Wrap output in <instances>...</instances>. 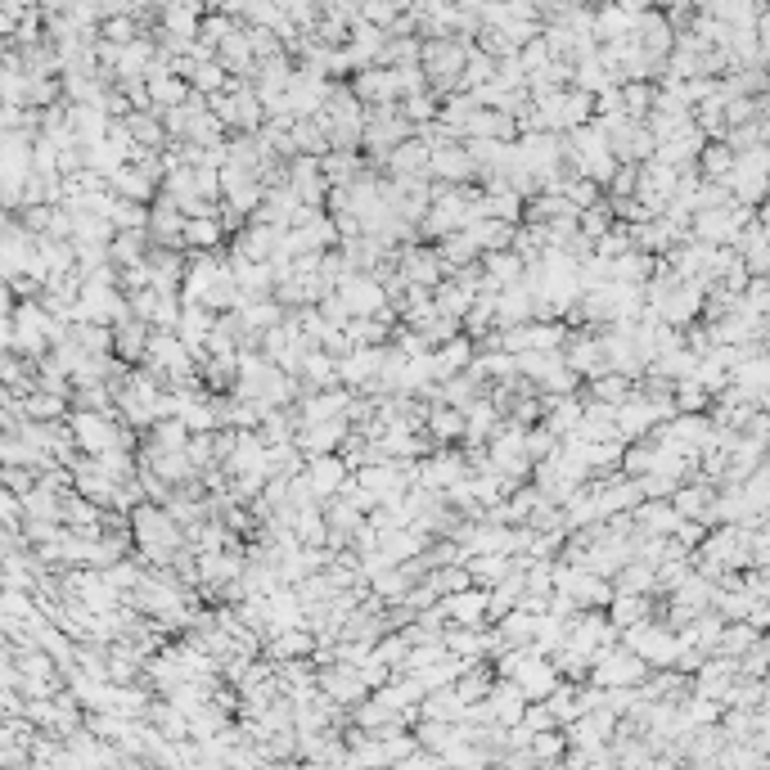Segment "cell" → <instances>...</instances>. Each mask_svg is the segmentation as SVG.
Segmentation results:
<instances>
[{
	"mask_svg": "<svg viewBox=\"0 0 770 770\" xmlns=\"http://www.w3.org/2000/svg\"><path fill=\"white\" fill-rule=\"evenodd\" d=\"M640 613H644V604H640L635 595H617V599H613V622H617V626L640 622Z\"/></svg>",
	"mask_w": 770,
	"mask_h": 770,
	"instance_id": "cell-39",
	"label": "cell"
},
{
	"mask_svg": "<svg viewBox=\"0 0 770 770\" xmlns=\"http://www.w3.org/2000/svg\"><path fill=\"white\" fill-rule=\"evenodd\" d=\"M109 262L131 271V266H145L149 262V230H122L109 248Z\"/></svg>",
	"mask_w": 770,
	"mask_h": 770,
	"instance_id": "cell-22",
	"label": "cell"
},
{
	"mask_svg": "<svg viewBox=\"0 0 770 770\" xmlns=\"http://www.w3.org/2000/svg\"><path fill=\"white\" fill-rule=\"evenodd\" d=\"M428 176H437V181H469V176H478V167H473V158L464 145H446V149H433Z\"/></svg>",
	"mask_w": 770,
	"mask_h": 770,
	"instance_id": "cell-20",
	"label": "cell"
},
{
	"mask_svg": "<svg viewBox=\"0 0 770 770\" xmlns=\"http://www.w3.org/2000/svg\"><path fill=\"white\" fill-rule=\"evenodd\" d=\"M604 226H608V221H604V208L581 212V235H586V239H599V235H604Z\"/></svg>",
	"mask_w": 770,
	"mask_h": 770,
	"instance_id": "cell-41",
	"label": "cell"
},
{
	"mask_svg": "<svg viewBox=\"0 0 770 770\" xmlns=\"http://www.w3.org/2000/svg\"><path fill=\"white\" fill-rule=\"evenodd\" d=\"M442 613L451 617L455 626H464V631H482V626L491 622V590L473 586V590H460V595H446Z\"/></svg>",
	"mask_w": 770,
	"mask_h": 770,
	"instance_id": "cell-4",
	"label": "cell"
},
{
	"mask_svg": "<svg viewBox=\"0 0 770 770\" xmlns=\"http://www.w3.org/2000/svg\"><path fill=\"white\" fill-rule=\"evenodd\" d=\"M644 424H653V410L644 406V401H626V406H617V433L635 437Z\"/></svg>",
	"mask_w": 770,
	"mask_h": 770,
	"instance_id": "cell-35",
	"label": "cell"
},
{
	"mask_svg": "<svg viewBox=\"0 0 770 770\" xmlns=\"http://www.w3.org/2000/svg\"><path fill=\"white\" fill-rule=\"evenodd\" d=\"M496 419H500V406H496V401H491V397H482L478 406L469 410V433H464V437H469V442L478 446L482 437H487V433H496V428H500Z\"/></svg>",
	"mask_w": 770,
	"mask_h": 770,
	"instance_id": "cell-33",
	"label": "cell"
},
{
	"mask_svg": "<svg viewBox=\"0 0 770 770\" xmlns=\"http://www.w3.org/2000/svg\"><path fill=\"white\" fill-rule=\"evenodd\" d=\"M127 131H131V140H136L140 149H154V154L167 145V127H163V113H158V109L131 113V118H127Z\"/></svg>",
	"mask_w": 770,
	"mask_h": 770,
	"instance_id": "cell-23",
	"label": "cell"
},
{
	"mask_svg": "<svg viewBox=\"0 0 770 770\" xmlns=\"http://www.w3.org/2000/svg\"><path fill=\"white\" fill-rule=\"evenodd\" d=\"M149 433H154V442H149L154 451H190V442H194V433L181 419H158Z\"/></svg>",
	"mask_w": 770,
	"mask_h": 770,
	"instance_id": "cell-28",
	"label": "cell"
},
{
	"mask_svg": "<svg viewBox=\"0 0 770 770\" xmlns=\"http://www.w3.org/2000/svg\"><path fill=\"white\" fill-rule=\"evenodd\" d=\"M307 482L320 500H334L352 482V469L343 464V455H316V460H307Z\"/></svg>",
	"mask_w": 770,
	"mask_h": 770,
	"instance_id": "cell-10",
	"label": "cell"
},
{
	"mask_svg": "<svg viewBox=\"0 0 770 770\" xmlns=\"http://www.w3.org/2000/svg\"><path fill=\"white\" fill-rule=\"evenodd\" d=\"M320 689H325V698L338 707H361L365 698H370V685H365L361 667H347V662H329L325 676H320Z\"/></svg>",
	"mask_w": 770,
	"mask_h": 770,
	"instance_id": "cell-3",
	"label": "cell"
},
{
	"mask_svg": "<svg viewBox=\"0 0 770 770\" xmlns=\"http://www.w3.org/2000/svg\"><path fill=\"white\" fill-rule=\"evenodd\" d=\"M473 478V469H469V460L464 455H455V451H442V455H433V460H424L419 464V482H424L428 491H455L460 482H469Z\"/></svg>",
	"mask_w": 770,
	"mask_h": 770,
	"instance_id": "cell-8",
	"label": "cell"
},
{
	"mask_svg": "<svg viewBox=\"0 0 770 770\" xmlns=\"http://www.w3.org/2000/svg\"><path fill=\"white\" fill-rule=\"evenodd\" d=\"M442 253H433V248H401L397 257V275L410 284V289H437L442 284Z\"/></svg>",
	"mask_w": 770,
	"mask_h": 770,
	"instance_id": "cell-5",
	"label": "cell"
},
{
	"mask_svg": "<svg viewBox=\"0 0 770 770\" xmlns=\"http://www.w3.org/2000/svg\"><path fill=\"white\" fill-rule=\"evenodd\" d=\"M73 343L86 356H113V329L109 325H73Z\"/></svg>",
	"mask_w": 770,
	"mask_h": 770,
	"instance_id": "cell-32",
	"label": "cell"
},
{
	"mask_svg": "<svg viewBox=\"0 0 770 770\" xmlns=\"http://www.w3.org/2000/svg\"><path fill=\"white\" fill-rule=\"evenodd\" d=\"M302 379H307L311 392H329V383L338 379V361L329 352H311L307 365H302Z\"/></svg>",
	"mask_w": 770,
	"mask_h": 770,
	"instance_id": "cell-30",
	"label": "cell"
},
{
	"mask_svg": "<svg viewBox=\"0 0 770 770\" xmlns=\"http://www.w3.org/2000/svg\"><path fill=\"white\" fill-rule=\"evenodd\" d=\"M433 361H437V383H451V379H460V374H469L473 370V343L469 338H451L446 347H437L433 352Z\"/></svg>",
	"mask_w": 770,
	"mask_h": 770,
	"instance_id": "cell-18",
	"label": "cell"
},
{
	"mask_svg": "<svg viewBox=\"0 0 770 770\" xmlns=\"http://www.w3.org/2000/svg\"><path fill=\"white\" fill-rule=\"evenodd\" d=\"M307 649H316V640H311V631H284L271 640V658L275 662H302L307 658Z\"/></svg>",
	"mask_w": 770,
	"mask_h": 770,
	"instance_id": "cell-31",
	"label": "cell"
},
{
	"mask_svg": "<svg viewBox=\"0 0 770 770\" xmlns=\"http://www.w3.org/2000/svg\"><path fill=\"white\" fill-rule=\"evenodd\" d=\"M374 658L388 662V667H410V640L406 635H383L379 649H374Z\"/></svg>",
	"mask_w": 770,
	"mask_h": 770,
	"instance_id": "cell-36",
	"label": "cell"
},
{
	"mask_svg": "<svg viewBox=\"0 0 770 770\" xmlns=\"http://www.w3.org/2000/svg\"><path fill=\"white\" fill-rule=\"evenodd\" d=\"M347 442V419H329V424H311V428H298V451L307 455V460H316V455H338V446Z\"/></svg>",
	"mask_w": 770,
	"mask_h": 770,
	"instance_id": "cell-15",
	"label": "cell"
},
{
	"mask_svg": "<svg viewBox=\"0 0 770 770\" xmlns=\"http://www.w3.org/2000/svg\"><path fill=\"white\" fill-rule=\"evenodd\" d=\"M437 253H442L446 266H469V262H478V257H482V248H478V239H473L469 230H460V235L442 239V244H437Z\"/></svg>",
	"mask_w": 770,
	"mask_h": 770,
	"instance_id": "cell-29",
	"label": "cell"
},
{
	"mask_svg": "<svg viewBox=\"0 0 770 770\" xmlns=\"http://www.w3.org/2000/svg\"><path fill=\"white\" fill-rule=\"evenodd\" d=\"M338 298L347 302V311H352V320H379L383 311H388V284L379 280V275H347L343 284H338Z\"/></svg>",
	"mask_w": 770,
	"mask_h": 770,
	"instance_id": "cell-1",
	"label": "cell"
},
{
	"mask_svg": "<svg viewBox=\"0 0 770 770\" xmlns=\"http://www.w3.org/2000/svg\"><path fill=\"white\" fill-rule=\"evenodd\" d=\"M487 707H491V721H496V730H514V725H523L527 716V698L523 689L514 685V680H496V689L487 694Z\"/></svg>",
	"mask_w": 770,
	"mask_h": 770,
	"instance_id": "cell-11",
	"label": "cell"
},
{
	"mask_svg": "<svg viewBox=\"0 0 770 770\" xmlns=\"http://www.w3.org/2000/svg\"><path fill=\"white\" fill-rule=\"evenodd\" d=\"M221 239H226V226H221L217 217H194L185 221V248H199V253H217Z\"/></svg>",
	"mask_w": 770,
	"mask_h": 770,
	"instance_id": "cell-25",
	"label": "cell"
},
{
	"mask_svg": "<svg viewBox=\"0 0 770 770\" xmlns=\"http://www.w3.org/2000/svg\"><path fill=\"white\" fill-rule=\"evenodd\" d=\"M595 397L604 401V406H626V379L622 374H604V379H595Z\"/></svg>",
	"mask_w": 770,
	"mask_h": 770,
	"instance_id": "cell-37",
	"label": "cell"
},
{
	"mask_svg": "<svg viewBox=\"0 0 770 770\" xmlns=\"http://www.w3.org/2000/svg\"><path fill=\"white\" fill-rule=\"evenodd\" d=\"M563 752H568V734H563V730L536 734V739H532V761H536V766H545V761H559Z\"/></svg>",
	"mask_w": 770,
	"mask_h": 770,
	"instance_id": "cell-34",
	"label": "cell"
},
{
	"mask_svg": "<svg viewBox=\"0 0 770 770\" xmlns=\"http://www.w3.org/2000/svg\"><path fill=\"white\" fill-rule=\"evenodd\" d=\"M280 239H284V230L262 226V221H257L253 230H244V235H239L235 257H244V262H266V266H271V262H275V253H280Z\"/></svg>",
	"mask_w": 770,
	"mask_h": 770,
	"instance_id": "cell-16",
	"label": "cell"
},
{
	"mask_svg": "<svg viewBox=\"0 0 770 770\" xmlns=\"http://www.w3.org/2000/svg\"><path fill=\"white\" fill-rule=\"evenodd\" d=\"M230 271H235V284H239V298L244 302H262L280 289L275 271L266 262H244V257H230Z\"/></svg>",
	"mask_w": 770,
	"mask_h": 770,
	"instance_id": "cell-12",
	"label": "cell"
},
{
	"mask_svg": "<svg viewBox=\"0 0 770 770\" xmlns=\"http://www.w3.org/2000/svg\"><path fill=\"white\" fill-rule=\"evenodd\" d=\"M622 104H626V113H644V104H649V91H644V86H626Z\"/></svg>",
	"mask_w": 770,
	"mask_h": 770,
	"instance_id": "cell-42",
	"label": "cell"
},
{
	"mask_svg": "<svg viewBox=\"0 0 770 770\" xmlns=\"http://www.w3.org/2000/svg\"><path fill=\"white\" fill-rule=\"evenodd\" d=\"M68 428H73L77 446H82L91 460H95V455L118 451V446H122V424H113L109 415H95V410H77Z\"/></svg>",
	"mask_w": 770,
	"mask_h": 770,
	"instance_id": "cell-2",
	"label": "cell"
},
{
	"mask_svg": "<svg viewBox=\"0 0 770 770\" xmlns=\"http://www.w3.org/2000/svg\"><path fill=\"white\" fill-rule=\"evenodd\" d=\"M536 770H568L563 761H545V766H536Z\"/></svg>",
	"mask_w": 770,
	"mask_h": 770,
	"instance_id": "cell-44",
	"label": "cell"
},
{
	"mask_svg": "<svg viewBox=\"0 0 770 770\" xmlns=\"http://www.w3.org/2000/svg\"><path fill=\"white\" fill-rule=\"evenodd\" d=\"M352 91L370 109H388V104L401 100V77H397V68H365V73L352 77Z\"/></svg>",
	"mask_w": 770,
	"mask_h": 770,
	"instance_id": "cell-7",
	"label": "cell"
},
{
	"mask_svg": "<svg viewBox=\"0 0 770 770\" xmlns=\"http://www.w3.org/2000/svg\"><path fill=\"white\" fill-rule=\"evenodd\" d=\"M352 410V397L343 388H329V392H311V397L298 401V424L311 428V424H329V419H343Z\"/></svg>",
	"mask_w": 770,
	"mask_h": 770,
	"instance_id": "cell-13",
	"label": "cell"
},
{
	"mask_svg": "<svg viewBox=\"0 0 770 770\" xmlns=\"http://www.w3.org/2000/svg\"><path fill=\"white\" fill-rule=\"evenodd\" d=\"M514 685L523 689V698L527 703H545V698L554 694V689L563 685L559 680V667H554L550 658H541V653H532V658L523 662V671L514 676Z\"/></svg>",
	"mask_w": 770,
	"mask_h": 770,
	"instance_id": "cell-9",
	"label": "cell"
},
{
	"mask_svg": "<svg viewBox=\"0 0 770 770\" xmlns=\"http://www.w3.org/2000/svg\"><path fill=\"white\" fill-rule=\"evenodd\" d=\"M523 725H527L532 734H550V730H559V721H554V712H550L545 703H532V707H527Z\"/></svg>",
	"mask_w": 770,
	"mask_h": 770,
	"instance_id": "cell-38",
	"label": "cell"
},
{
	"mask_svg": "<svg viewBox=\"0 0 770 770\" xmlns=\"http://www.w3.org/2000/svg\"><path fill=\"white\" fill-rule=\"evenodd\" d=\"M640 523H644V527H658V532H662V527L676 523V514H671L667 505H644V509H640Z\"/></svg>",
	"mask_w": 770,
	"mask_h": 770,
	"instance_id": "cell-40",
	"label": "cell"
},
{
	"mask_svg": "<svg viewBox=\"0 0 770 770\" xmlns=\"http://www.w3.org/2000/svg\"><path fill=\"white\" fill-rule=\"evenodd\" d=\"M149 338H154V329H149L145 320H127V325L113 329V356H118V361H145Z\"/></svg>",
	"mask_w": 770,
	"mask_h": 770,
	"instance_id": "cell-21",
	"label": "cell"
},
{
	"mask_svg": "<svg viewBox=\"0 0 770 770\" xmlns=\"http://www.w3.org/2000/svg\"><path fill=\"white\" fill-rule=\"evenodd\" d=\"M379 370H383V347H356L352 356H343V361H338V379L343 383H365V388H370L374 379H379Z\"/></svg>",
	"mask_w": 770,
	"mask_h": 770,
	"instance_id": "cell-17",
	"label": "cell"
},
{
	"mask_svg": "<svg viewBox=\"0 0 770 770\" xmlns=\"http://www.w3.org/2000/svg\"><path fill=\"white\" fill-rule=\"evenodd\" d=\"M190 347H185V338L181 334H172V329H154V338H149V370H158V374H190Z\"/></svg>",
	"mask_w": 770,
	"mask_h": 770,
	"instance_id": "cell-6",
	"label": "cell"
},
{
	"mask_svg": "<svg viewBox=\"0 0 770 770\" xmlns=\"http://www.w3.org/2000/svg\"><path fill=\"white\" fill-rule=\"evenodd\" d=\"M424 712H428V721L451 725V721H464V716H469V703L460 698V689H437V694L424 703Z\"/></svg>",
	"mask_w": 770,
	"mask_h": 770,
	"instance_id": "cell-26",
	"label": "cell"
},
{
	"mask_svg": "<svg viewBox=\"0 0 770 770\" xmlns=\"http://www.w3.org/2000/svg\"><path fill=\"white\" fill-rule=\"evenodd\" d=\"M109 190L118 194V199H127V203H145L149 208V199H154V190H158V181L145 172V167H136V163H127L118 176L109 181Z\"/></svg>",
	"mask_w": 770,
	"mask_h": 770,
	"instance_id": "cell-19",
	"label": "cell"
},
{
	"mask_svg": "<svg viewBox=\"0 0 770 770\" xmlns=\"http://www.w3.org/2000/svg\"><path fill=\"white\" fill-rule=\"evenodd\" d=\"M329 770H361V766H356V761L347 757V761H338V766H329Z\"/></svg>",
	"mask_w": 770,
	"mask_h": 770,
	"instance_id": "cell-43",
	"label": "cell"
},
{
	"mask_svg": "<svg viewBox=\"0 0 770 770\" xmlns=\"http://www.w3.org/2000/svg\"><path fill=\"white\" fill-rule=\"evenodd\" d=\"M640 676H644L640 658H631V653H622V649H604V658L595 662V685L599 689H626Z\"/></svg>",
	"mask_w": 770,
	"mask_h": 770,
	"instance_id": "cell-14",
	"label": "cell"
},
{
	"mask_svg": "<svg viewBox=\"0 0 770 770\" xmlns=\"http://www.w3.org/2000/svg\"><path fill=\"white\" fill-rule=\"evenodd\" d=\"M428 428H433L437 442H451V437H464L469 433V415L455 406H433L428 410Z\"/></svg>",
	"mask_w": 770,
	"mask_h": 770,
	"instance_id": "cell-27",
	"label": "cell"
},
{
	"mask_svg": "<svg viewBox=\"0 0 770 770\" xmlns=\"http://www.w3.org/2000/svg\"><path fill=\"white\" fill-rule=\"evenodd\" d=\"M568 365H572L577 374H590V379H604V370H608V352H604V343H595V338H581V343H572Z\"/></svg>",
	"mask_w": 770,
	"mask_h": 770,
	"instance_id": "cell-24",
	"label": "cell"
}]
</instances>
